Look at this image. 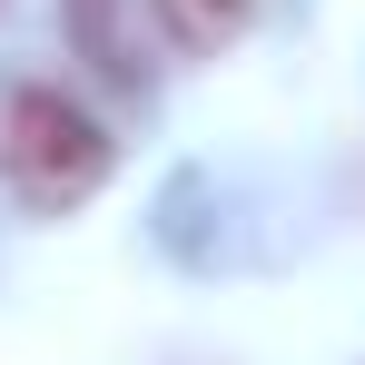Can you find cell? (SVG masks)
<instances>
[{
  "label": "cell",
  "instance_id": "obj_1",
  "mask_svg": "<svg viewBox=\"0 0 365 365\" xmlns=\"http://www.w3.org/2000/svg\"><path fill=\"white\" fill-rule=\"evenodd\" d=\"M0 178H10L20 207L69 217L109 178V128L89 119L79 99H60V89H10L0 99Z\"/></svg>",
  "mask_w": 365,
  "mask_h": 365
},
{
  "label": "cell",
  "instance_id": "obj_2",
  "mask_svg": "<svg viewBox=\"0 0 365 365\" xmlns=\"http://www.w3.org/2000/svg\"><path fill=\"white\" fill-rule=\"evenodd\" d=\"M247 10H257V0H158V20H168L178 50H217V40H237Z\"/></svg>",
  "mask_w": 365,
  "mask_h": 365
}]
</instances>
